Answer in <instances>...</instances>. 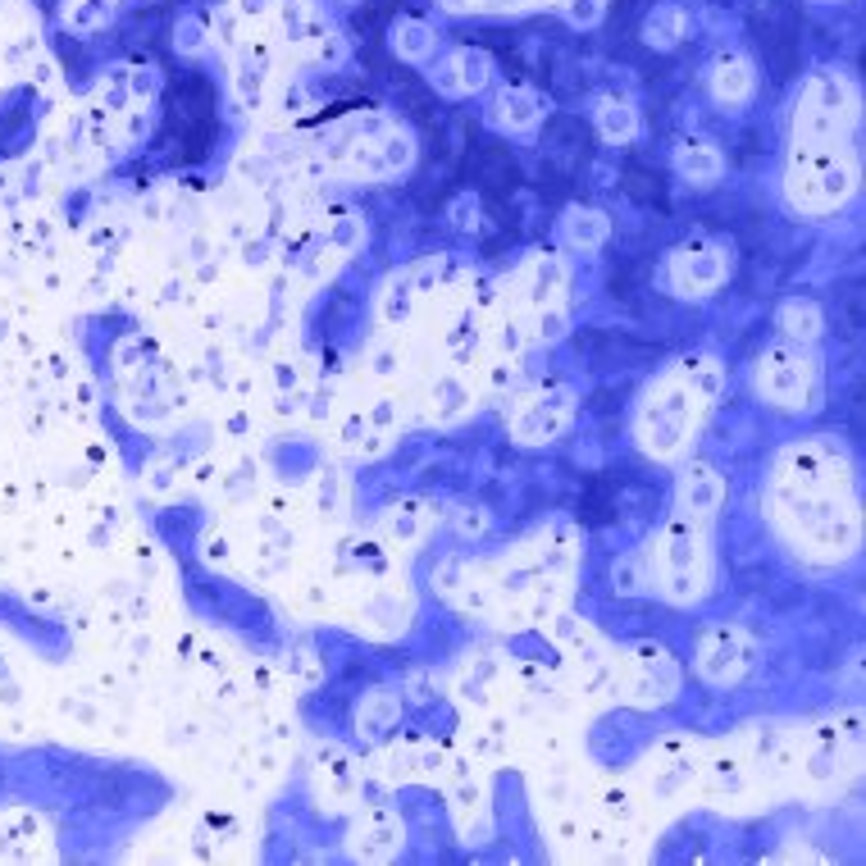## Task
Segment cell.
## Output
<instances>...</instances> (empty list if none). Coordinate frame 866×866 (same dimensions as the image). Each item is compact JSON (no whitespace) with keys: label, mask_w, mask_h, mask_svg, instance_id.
I'll list each match as a JSON object with an SVG mask.
<instances>
[{"label":"cell","mask_w":866,"mask_h":866,"mask_svg":"<svg viewBox=\"0 0 866 866\" xmlns=\"http://www.w3.org/2000/svg\"><path fill=\"white\" fill-rule=\"evenodd\" d=\"M762 392H771L780 406H803L807 365L789 361V356H771V365L762 370Z\"/></svg>","instance_id":"obj_1"},{"label":"cell","mask_w":866,"mask_h":866,"mask_svg":"<svg viewBox=\"0 0 866 866\" xmlns=\"http://www.w3.org/2000/svg\"><path fill=\"white\" fill-rule=\"evenodd\" d=\"M748 87H753V73H748V64L743 60H721L716 64V96L721 101H743L748 96Z\"/></svg>","instance_id":"obj_2"},{"label":"cell","mask_w":866,"mask_h":866,"mask_svg":"<svg viewBox=\"0 0 866 866\" xmlns=\"http://www.w3.org/2000/svg\"><path fill=\"white\" fill-rule=\"evenodd\" d=\"M684 37V14L675 5H657L648 19V42L652 46H675Z\"/></svg>","instance_id":"obj_3"},{"label":"cell","mask_w":866,"mask_h":866,"mask_svg":"<svg viewBox=\"0 0 866 866\" xmlns=\"http://www.w3.org/2000/svg\"><path fill=\"white\" fill-rule=\"evenodd\" d=\"M680 169L684 174H693V178H716L721 174V155H716L707 142H698V146H689V151L680 155Z\"/></svg>","instance_id":"obj_4"},{"label":"cell","mask_w":866,"mask_h":866,"mask_svg":"<svg viewBox=\"0 0 866 866\" xmlns=\"http://www.w3.org/2000/svg\"><path fill=\"white\" fill-rule=\"evenodd\" d=\"M452 69H461L456 87H484L488 83V55L484 51H461L452 60Z\"/></svg>","instance_id":"obj_5"},{"label":"cell","mask_w":866,"mask_h":866,"mask_svg":"<svg viewBox=\"0 0 866 866\" xmlns=\"http://www.w3.org/2000/svg\"><path fill=\"white\" fill-rule=\"evenodd\" d=\"M534 96L529 92H506L502 96V124H511V128H529L534 124Z\"/></svg>","instance_id":"obj_6"},{"label":"cell","mask_w":866,"mask_h":866,"mask_svg":"<svg viewBox=\"0 0 866 866\" xmlns=\"http://www.w3.org/2000/svg\"><path fill=\"white\" fill-rule=\"evenodd\" d=\"M602 133L616 142V137H629L634 133V110L625 101H607L602 105Z\"/></svg>","instance_id":"obj_7"},{"label":"cell","mask_w":866,"mask_h":866,"mask_svg":"<svg viewBox=\"0 0 866 866\" xmlns=\"http://www.w3.org/2000/svg\"><path fill=\"white\" fill-rule=\"evenodd\" d=\"M602 233H607V224H602L598 210H575V215H570V238L575 242H588V247H593Z\"/></svg>","instance_id":"obj_8"},{"label":"cell","mask_w":866,"mask_h":866,"mask_svg":"<svg viewBox=\"0 0 866 866\" xmlns=\"http://www.w3.org/2000/svg\"><path fill=\"white\" fill-rule=\"evenodd\" d=\"M397 51L402 55H424L429 51V28H424V23H402V28H397Z\"/></svg>","instance_id":"obj_9"},{"label":"cell","mask_w":866,"mask_h":866,"mask_svg":"<svg viewBox=\"0 0 866 866\" xmlns=\"http://www.w3.org/2000/svg\"><path fill=\"white\" fill-rule=\"evenodd\" d=\"M789 333H803V338H812L816 333V310L812 306H803V310H789Z\"/></svg>","instance_id":"obj_10"}]
</instances>
